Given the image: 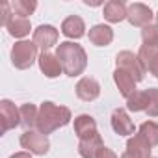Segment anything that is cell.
<instances>
[{
	"label": "cell",
	"instance_id": "6da1fadb",
	"mask_svg": "<svg viewBox=\"0 0 158 158\" xmlns=\"http://www.w3.org/2000/svg\"><path fill=\"white\" fill-rule=\"evenodd\" d=\"M56 58L61 63V69L67 76H78L88 67V54L86 50L73 41H63L56 48Z\"/></svg>",
	"mask_w": 158,
	"mask_h": 158
},
{
	"label": "cell",
	"instance_id": "ac0fdd59",
	"mask_svg": "<svg viewBox=\"0 0 158 158\" xmlns=\"http://www.w3.org/2000/svg\"><path fill=\"white\" fill-rule=\"evenodd\" d=\"M151 151H152V147L139 134L132 136L127 141V152H130L134 158H151Z\"/></svg>",
	"mask_w": 158,
	"mask_h": 158
},
{
	"label": "cell",
	"instance_id": "484cf974",
	"mask_svg": "<svg viewBox=\"0 0 158 158\" xmlns=\"http://www.w3.org/2000/svg\"><path fill=\"white\" fill-rule=\"evenodd\" d=\"M147 95H149V104L145 112L151 117H158V88H149Z\"/></svg>",
	"mask_w": 158,
	"mask_h": 158
},
{
	"label": "cell",
	"instance_id": "3957f363",
	"mask_svg": "<svg viewBox=\"0 0 158 158\" xmlns=\"http://www.w3.org/2000/svg\"><path fill=\"white\" fill-rule=\"evenodd\" d=\"M37 60V45L34 41H19L13 45L11 48V63L24 71L30 69L34 65V61Z\"/></svg>",
	"mask_w": 158,
	"mask_h": 158
},
{
	"label": "cell",
	"instance_id": "ba28073f",
	"mask_svg": "<svg viewBox=\"0 0 158 158\" xmlns=\"http://www.w3.org/2000/svg\"><path fill=\"white\" fill-rule=\"evenodd\" d=\"M34 43L37 45V48H41L43 52H48V48H52L58 43V30L50 24H41L34 30Z\"/></svg>",
	"mask_w": 158,
	"mask_h": 158
},
{
	"label": "cell",
	"instance_id": "9a60e30c",
	"mask_svg": "<svg viewBox=\"0 0 158 158\" xmlns=\"http://www.w3.org/2000/svg\"><path fill=\"white\" fill-rule=\"evenodd\" d=\"M114 82H115V86L119 88V93H121L125 99H128L130 95L136 93V80H134V78H132L127 71L115 69V71H114Z\"/></svg>",
	"mask_w": 158,
	"mask_h": 158
},
{
	"label": "cell",
	"instance_id": "5bb4252c",
	"mask_svg": "<svg viewBox=\"0 0 158 158\" xmlns=\"http://www.w3.org/2000/svg\"><path fill=\"white\" fill-rule=\"evenodd\" d=\"M61 34L69 39H80L86 34V24L78 15H71L61 23Z\"/></svg>",
	"mask_w": 158,
	"mask_h": 158
},
{
	"label": "cell",
	"instance_id": "f546056e",
	"mask_svg": "<svg viewBox=\"0 0 158 158\" xmlns=\"http://www.w3.org/2000/svg\"><path fill=\"white\" fill-rule=\"evenodd\" d=\"M156 21H158V13H156Z\"/></svg>",
	"mask_w": 158,
	"mask_h": 158
},
{
	"label": "cell",
	"instance_id": "4316f807",
	"mask_svg": "<svg viewBox=\"0 0 158 158\" xmlns=\"http://www.w3.org/2000/svg\"><path fill=\"white\" fill-rule=\"evenodd\" d=\"M11 19H13L11 6H10V2H4V4H2V17H0V24H2V26H8Z\"/></svg>",
	"mask_w": 158,
	"mask_h": 158
},
{
	"label": "cell",
	"instance_id": "7402d4cb",
	"mask_svg": "<svg viewBox=\"0 0 158 158\" xmlns=\"http://www.w3.org/2000/svg\"><path fill=\"white\" fill-rule=\"evenodd\" d=\"M6 28H8V32H10L11 37H24V35H28L30 30H32L30 21H28V19H21V17H13Z\"/></svg>",
	"mask_w": 158,
	"mask_h": 158
},
{
	"label": "cell",
	"instance_id": "8992f818",
	"mask_svg": "<svg viewBox=\"0 0 158 158\" xmlns=\"http://www.w3.org/2000/svg\"><path fill=\"white\" fill-rule=\"evenodd\" d=\"M152 17H154V15H152L151 8L145 6V4H141V2H132V4L128 6V10H127V19H128V23H130L132 26H141V28H145V26L151 24Z\"/></svg>",
	"mask_w": 158,
	"mask_h": 158
},
{
	"label": "cell",
	"instance_id": "52a82bcc",
	"mask_svg": "<svg viewBox=\"0 0 158 158\" xmlns=\"http://www.w3.org/2000/svg\"><path fill=\"white\" fill-rule=\"evenodd\" d=\"M0 123H2V134H6L8 130L21 125V112L8 99H4L0 102Z\"/></svg>",
	"mask_w": 158,
	"mask_h": 158
},
{
	"label": "cell",
	"instance_id": "2e32d148",
	"mask_svg": "<svg viewBox=\"0 0 158 158\" xmlns=\"http://www.w3.org/2000/svg\"><path fill=\"white\" fill-rule=\"evenodd\" d=\"M101 147H102V138L99 132L86 139H78V154L82 158H95Z\"/></svg>",
	"mask_w": 158,
	"mask_h": 158
},
{
	"label": "cell",
	"instance_id": "f1b7e54d",
	"mask_svg": "<svg viewBox=\"0 0 158 158\" xmlns=\"http://www.w3.org/2000/svg\"><path fill=\"white\" fill-rule=\"evenodd\" d=\"M10 158H32V152H15Z\"/></svg>",
	"mask_w": 158,
	"mask_h": 158
},
{
	"label": "cell",
	"instance_id": "603a6c76",
	"mask_svg": "<svg viewBox=\"0 0 158 158\" xmlns=\"http://www.w3.org/2000/svg\"><path fill=\"white\" fill-rule=\"evenodd\" d=\"M147 104H149V95H147V89L145 91H136L134 95H130L127 99V108L130 112H145L147 110Z\"/></svg>",
	"mask_w": 158,
	"mask_h": 158
},
{
	"label": "cell",
	"instance_id": "7a4b0ae2",
	"mask_svg": "<svg viewBox=\"0 0 158 158\" xmlns=\"http://www.w3.org/2000/svg\"><path fill=\"white\" fill-rule=\"evenodd\" d=\"M71 121V110L67 106H58L54 102H43L39 106V115H37V128L41 134H52L54 130L69 125Z\"/></svg>",
	"mask_w": 158,
	"mask_h": 158
},
{
	"label": "cell",
	"instance_id": "d4e9b609",
	"mask_svg": "<svg viewBox=\"0 0 158 158\" xmlns=\"http://www.w3.org/2000/svg\"><path fill=\"white\" fill-rule=\"evenodd\" d=\"M143 45H158V24H149L141 30Z\"/></svg>",
	"mask_w": 158,
	"mask_h": 158
},
{
	"label": "cell",
	"instance_id": "277c9868",
	"mask_svg": "<svg viewBox=\"0 0 158 158\" xmlns=\"http://www.w3.org/2000/svg\"><path fill=\"white\" fill-rule=\"evenodd\" d=\"M115 65H117V69L127 71L136 82H141L143 76H145V67L141 65L138 54H134V52H130V50H121V52L115 56Z\"/></svg>",
	"mask_w": 158,
	"mask_h": 158
},
{
	"label": "cell",
	"instance_id": "30bf717a",
	"mask_svg": "<svg viewBox=\"0 0 158 158\" xmlns=\"http://www.w3.org/2000/svg\"><path fill=\"white\" fill-rule=\"evenodd\" d=\"M112 128H114V132L119 134V136H130V134H134V123H132V119L128 117L127 110L115 108V110L112 112Z\"/></svg>",
	"mask_w": 158,
	"mask_h": 158
},
{
	"label": "cell",
	"instance_id": "9c48e42d",
	"mask_svg": "<svg viewBox=\"0 0 158 158\" xmlns=\"http://www.w3.org/2000/svg\"><path fill=\"white\" fill-rule=\"evenodd\" d=\"M74 89H76V97L84 102H91V101L99 99V95H101V84L91 76L80 78Z\"/></svg>",
	"mask_w": 158,
	"mask_h": 158
},
{
	"label": "cell",
	"instance_id": "4fadbf2b",
	"mask_svg": "<svg viewBox=\"0 0 158 158\" xmlns=\"http://www.w3.org/2000/svg\"><path fill=\"white\" fill-rule=\"evenodd\" d=\"M97 123L91 115L88 114H82V115H78L74 117V134L78 136V139H86L93 134H97Z\"/></svg>",
	"mask_w": 158,
	"mask_h": 158
},
{
	"label": "cell",
	"instance_id": "e0dca14e",
	"mask_svg": "<svg viewBox=\"0 0 158 158\" xmlns=\"http://www.w3.org/2000/svg\"><path fill=\"white\" fill-rule=\"evenodd\" d=\"M127 10L128 6H125L123 0H110L104 4V19L108 23H121L127 19Z\"/></svg>",
	"mask_w": 158,
	"mask_h": 158
},
{
	"label": "cell",
	"instance_id": "5b68a950",
	"mask_svg": "<svg viewBox=\"0 0 158 158\" xmlns=\"http://www.w3.org/2000/svg\"><path fill=\"white\" fill-rule=\"evenodd\" d=\"M21 147L26 149L28 152L32 154H47L48 149H50V141L45 134L41 132H35V130H26L23 136H21Z\"/></svg>",
	"mask_w": 158,
	"mask_h": 158
},
{
	"label": "cell",
	"instance_id": "44dd1931",
	"mask_svg": "<svg viewBox=\"0 0 158 158\" xmlns=\"http://www.w3.org/2000/svg\"><path fill=\"white\" fill-rule=\"evenodd\" d=\"M19 112H21V125H23L26 130H32L34 127H37V115H39V110H37L34 104L26 102V104H23V106L19 108Z\"/></svg>",
	"mask_w": 158,
	"mask_h": 158
},
{
	"label": "cell",
	"instance_id": "4dcf8cb0",
	"mask_svg": "<svg viewBox=\"0 0 158 158\" xmlns=\"http://www.w3.org/2000/svg\"><path fill=\"white\" fill-rule=\"evenodd\" d=\"M151 158H152V156H151Z\"/></svg>",
	"mask_w": 158,
	"mask_h": 158
},
{
	"label": "cell",
	"instance_id": "d6986e66",
	"mask_svg": "<svg viewBox=\"0 0 158 158\" xmlns=\"http://www.w3.org/2000/svg\"><path fill=\"white\" fill-rule=\"evenodd\" d=\"M89 41L95 47H106L114 41V30L106 24H95L89 30Z\"/></svg>",
	"mask_w": 158,
	"mask_h": 158
},
{
	"label": "cell",
	"instance_id": "8fae6325",
	"mask_svg": "<svg viewBox=\"0 0 158 158\" xmlns=\"http://www.w3.org/2000/svg\"><path fill=\"white\" fill-rule=\"evenodd\" d=\"M138 58L141 61V65L145 67V71H149L152 76L158 78V45H141Z\"/></svg>",
	"mask_w": 158,
	"mask_h": 158
},
{
	"label": "cell",
	"instance_id": "7c38bea8",
	"mask_svg": "<svg viewBox=\"0 0 158 158\" xmlns=\"http://www.w3.org/2000/svg\"><path fill=\"white\" fill-rule=\"evenodd\" d=\"M37 61H39V69H41V73H43L47 78H56V76H60V74L63 73L61 63H60V60L56 58V54L43 52V54L39 56Z\"/></svg>",
	"mask_w": 158,
	"mask_h": 158
},
{
	"label": "cell",
	"instance_id": "cb8c5ba5",
	"mask_svg": "<svg viewBox=\"0 0 158 158\" xmlns=\"http://www.w3.org/2000/svg\"><path fill=\"white\" fill-rule=\"evenodd\" d=\"M143 139H147V143L151 147H156L158 145V123L154 121H145L141 127H139V132H138Z\"/></svg>",
	"mask_w": 158,
	"mask_h": 158
},
{
	"label": "cell",
	"instance_id": "83f0119b",
	"mask_svg": "<svg viewBox=\"0 0 158 158\" xmlns=\"http://www.w3.org/2000/svg\"><path fill=\"white\" fill-rule=\"evenodd\" d=\"M95 158H117V154H115L112 149H108V147H104V145H102V147L99 149V152H97V156H95Z\"/></svg>",
	"mask_w": 158,
	"mask_h": 158
},
{
	"label": "cell",
	"instance_id": "ffe728a7",
	"mask_svg": "<svg viewBox=\"0 0 158 158\" xmlns=\"http://www.w3.org/2000/svg\"><path fill=\"white\" fill-rule=\"evenodd\" d=\"M10 6H11V13H13V17L26 19L28 15H32V13L35 11L37 2H35V0H11Z\"/></svg>",
	"mask_w": 158,
	"mask_h": 158
}]
</instances>
